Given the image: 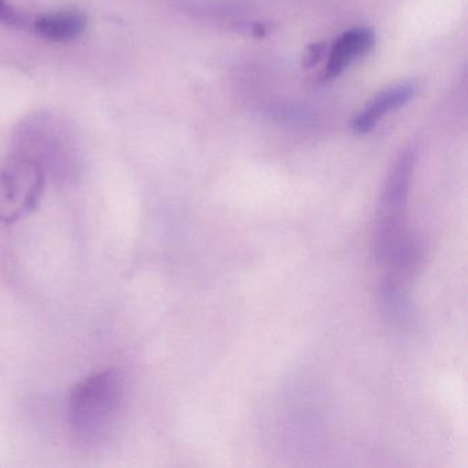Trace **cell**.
<instances>
[{
  "label": "cell",
  "instance_id": "cell-8",
  "mask_svg": "<svg viewBox=\"0 0 468 468\" xmlns=\"http://www.w3.org/2000/svg\"><path fill=\"white\" fill-rule=\"evenodd\" d=\"M31 23V18L16 9L9 0H0V26L15 29H29Z\"/></svg>",
  "mask_w": 468,
  "mask_h": 468
},
{
  "label": "cell",
  "instance_id": "cell-5",
  "mask_svg": "<svg viewBox=\"0 0 468 468\" xmlns=\"http://www.w3.org/2000/svg\"><path fill=\"white\" fill-rule=\"evenodd\" d=\"M418 90L416 81H404L383 90L353 119V131L357 133H371L388 113L407 105L415 97Z\"/></svg>",
  "mask_w": 468,
  "mask_h": 468
},
{
  "label": "cell",
  "instance_id": "cell-6",
  "mask_svg": "<svg viewBox=\"0 0 468 468\" xmlns=\"http://www.w3.org/2000/svg\"><path fill=\"white\" fill-rule=\"evenodd\" d=\"M374 45V29L367 28V27L349 29L342 34L341 37L334 43L330 54H328L323 80H333V79L339 78L356 59L369 53Z\"/></svg>",
  "mask_w": 468,
  "mask_h": 468
},
{
  "label": "cell",
  "instance_id": "cell-4",
  "mask_svg": "<svg viewBox=\"0 0 468 468\" xmlns=\"http://www.w3.org/2000/svg\"><path fill=\"white\" fill-rule=\"evenodd\" d=\"M72 147L70 125L57 114L40 112L20 122L12 152L34 158L48 172V166L67 157Z\"/></svg>",
  "mask_w": 468,
  "mask_h": 468
},
{
  "label": "cell",
  "instance_id": "cell-9",
  "mask_svg": "<svg viewBox=\"0 0 468 468\" xmlns=\"http://www.w3.org/2000/svg\"><path fill=\"white\" fill-rule=\"evenodd\" d=\"M325 53V45L324 43H316V45H312L311 48L306 51V56L303 57L305 59V67L311 68L314 65H316L320 59L323 58Z\"/></svg>",
  "mask_w": 468,
  "mask_h": 468
},
{
  "label": "cell",
  "instance_id": "cell-3",
  "mask_svg": "<svg viewBox=\"0 0 468 468\" xmlns=\"http://www.w3.org/2000/svg\"><path fill=\"white\" fill-rule=\"evenodd\" d=\"M46 177L37 161L12 152L0 169V221L12 223L31 215L45 193Z\"/></svg>",
  "mask_w": 468,
  "mask_h": 468
},
{
  "label": "cell",
  "instance_id": "cell-7",
  "mask_svg": "<svg viewBox=\"0 0 468 468\" xmlns=\"http://www.w3.org/2000/svg\"><path fill=\"white\" fill-rule=\"evenodd\" d=\"M89 18L80 10H58L32 20V32L53 43H67L78 39L86 32Z\"/></svg>",
  "mask_w": 468,
  "mask_h": 468
},
{
  "label": "cell",
  "instance_id": "cell-2",
  "mask_svg": "<svg viewBox=\"0 0 468 468\" xmlns=\"http://www.w3.org/2000/svg\"><path fill=\"white\" fill-rule=\"evenodd\" d=\"M125 402V380L116 369L98 372L72 390L68 420L83 443H97L113 431Z\"/></svg>",
  "mask_w": 468,
  "mask_h": 468
},
{
  "label": "cell",
  "instance_id": "cell-1",
  "mask_svg": "<svg viewBox=\"0 0 468 468\" xmlns=\"http://www.w3.org/2000/svg\"><path fill=\"white\" fill-rule=\"evenodd\" d=\"M415 158L412 147L402 150L386 180L378 209L377 256L397 272H407L419 259V245L408 226V198Z\"/></svg>",
  "mask_w": 468,
  "mask_h": 468
}]
</instances>
